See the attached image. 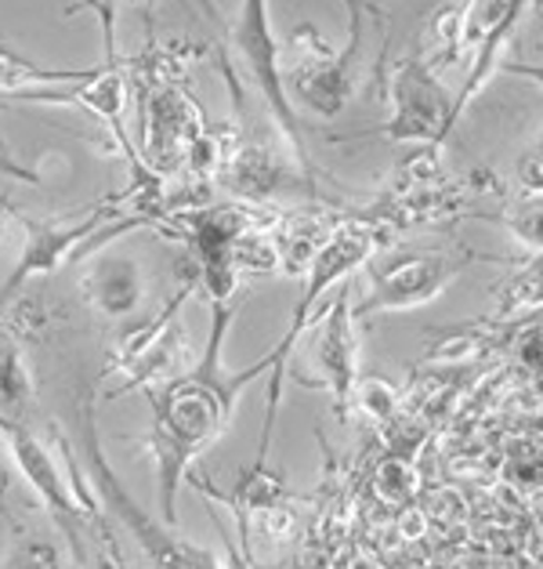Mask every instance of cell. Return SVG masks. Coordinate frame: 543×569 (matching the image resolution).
<instances>
[{
	"label": "cell",
	"mask_w": 543,
	"mask_h": 569,
	"mask_svg": "<svg viewBox=\"0 0 543 569\" xmlns=\"http://www.w3.org/2000/svg\"><path fill=\"white\" fill-rule=\"evenodd\" d=\"M214 330L211 345L197 367L189 373H171L167 381L145 388L152 402V425H149V453L157 465V482H160V508L163 522H178V490L185 479L189 465L200 453H207L221 439V432L232 421L235 399L243 396V388L269 373V363L258 359L254 367L240 373H229L221 363V341L229 335L232 323V305L214 301Z\"/></svg>",
	"instance_id": "1"
},
{
	"label": "cell",
	"mask_w": 543,
	"mask_h": 569,
	"mask_svg": "<svg viewBox=\"0 0 543 569\" xmlns=\"http://www.w3.org/2000/svg\"><path fill=\"white\" fill-rule=\"evenodd\" d=\"M348 8V40L333 48L312 26H298L286 48H280V80L290 106L309 109L312 117H341L355 94V62L362 54V16H378L370 0H344Z\"/></svg>",
	"instance_id": "2"
},
{
	"label": "cell",
	"mask_w": 543,
	"mask_h": 569,
	"mask_svg": "<svg viewBox=\"0 0 543 569\" xmlns=\"http://www.w3.org/2000/svg\"><path fill=\"white\" fill-rule=\"evenodd\" d=\"M381 243V226H373L366 218H348V221H338V226H330L326 240L319 243V251L309 258V266H304V290L294 305V316H290V327L286 335L280 338V345L264 356V363H269V373H272V388H269V418H264V428H261V450H258V461H264V453H269V439H272V428H275V410H280V399H283V373H286V359L294 352V341L309 330L319 312H323V295L330 287H338L348 272H355L362 261H370V254L378 251Z\"/></svg>",
	"instance_id": "3"
},
{
	"label": "cell",
	"mask_w": 543,
	"mask_h": 569,
	"mask_svg": "<svg viewBox=\"0 0 543 569\" xmlns=\"http://www.w3.org/2000/svg\"><path fill=\"white\" fill-rule=\"evenodd\" d=\"M80 436H83V457H88V468H91V482H94V493L105 508V516L128 526L131 537L138 540V548L149 555V562L157 566H171V569H207V566H218V559L207 548L200 545H189L171 533V526H160L152 516H145L142 508L131 501L128 486L117 479L113 465L102 450V439H99V428H94V407L91 399L83 396L80 399Z\"/></svg>",
	"instance_id": "4"
},
{
	"label": "cell",
	"mask_w": 543,
	"mask_h": 569,
	"mask_svg": "<svg viewBox=\"0 0 543 569\" xmlns=\"http://www.w3.org/2000/svg\"><path fill=\"white\" fill-rule=\"evenodd\" d=\"M0 439H4V447L11 453V465L19 468V476L30 482V490L37 493V501L44 505V511L51 516V522L59 526L69 551H73V562L77 566H88L91 559L83 551H88V533H94V545H105L99 526H94L88 516V508L77 501L73 486L62 476L59 461L51 457V450L40 442L26 421H11V418H0Z\"/></svg>",
	"instance_id": "5"
},
{
	"label": "cell",
	"mask_w": 543,
	"mask_h": 569,
	"mask_svg": "<svg viewBox=\"0 0 543 569\" xmlns=\"http://www.w3.org/2000/svg\"><path fill=\"white\" fill-rule=\"evenodd\" d=\"M388 102L392 120L381 128V138L395 146H442L453 131V99L435 77V62L424 51L406 54L388 77Z\"/></svg>",
	"instance_id": "6"
},
{
	"label": "cell",
	"mask_w": 543,
	"mask_h": 569,
	"mask_svg": "<svg viewBox=\"0 0 543 569\" xmlns=\"http://www.w3.org/2000/svg\"><path fill=\"white\" fill-rule=\"evenodd\" d=\"M229 48H232V62L235 69L247 77V84L261 94L264 109L275 117L280 131L286 138V146H294V157L301 163L304 149H301V123H298V109L290 106L283 80H280V44L272 37V19H269V0H243L240 16L232 22L229 33Z\"/></svg>",
	"instance_id": "7"
},
{
	"label": "cell",
	"mask_w": 543,
	"mask_h": 569,
	"mask_svg": "<svg viewBox=\"0 0 543 569\" xmlns=\"http://www.w3.org/2000/svg\"><path fill=\"white\" fill-rule=\"evenodd\" d=\"M471 258L475 254L467 251H410L384 258L381 266H373V283L366 298L352 309V319L421 309V305L435 301L464 272Z\"/></svg>",
	"instance_id": "8"
},
{
	"label": "cell",
	"mask_w": 543,
	"mask_h": 569,
	"mask_svg": "<svg viewBox=\"0 0 543 569\" xmlns=\"http://www.w3.org/2000/svg\"><path fill=\"white\" fill-rule=\"evenodd\" d=\"M142 117H145L142 163L157 174H178L189 163L192 149L211 134L200 106L174 84L149 88Z\"/></svg>",
	"instance_id": "9"
},
{
	"label": "cell",
	"mask_w": 543,
	"mask_h": 569,
	"mask_svg": "<svg viewBox=\"0 0 543 569\" xmlns=\"http://www.w3.org/2000/svg\"><path fill=\"white\" fill-rule=\"evenodd\" d=\"M16 218L26 229V243H22L16 272L8 276L4 287H0V309H4L26 283L37 280V276H51L66 258H80L83 247L91 251L94 232H102L109 226L113 207H94L91 214H83L80 221H73V226H66V221H33L26 214H16Z\"/></svg>",
	"instance_id": "10"
},
{
	"label": "cell",
	"mask_w": 543,
	"mask_h": 569,
	"mask_svg": "<svg viewBox=\"0 0 543 569\" xmlns=\"http://www.w3.org/2000/svg\"><path fill=\"white\" fill-rule=\"evenodd\" d=\"M189 287H181L178 295L163 305V312L142 323L131 338L120 341V356H117V370L123 373V388L120 392H134V388H152L167 381L178 367L181 349H185V323H181V309L189 301Z\"/></svg>",
	"instance_id": "11"
},
{
	"label": "cell",
	"mask_w": 543,
	"mask_h": 569,
	"mask_svg": "<svg viewBox=\"0 0 543 569\" xmlns=\"http://www.w3.org/2000/svg\"><path fill=\"white\" fill-rule=\"evenodd\" d=\"M529 8V0H471L461 19V44L471 48V66L467 84L453 99V123L464 117L467 102L482 91L485 80L493 77V69L500 62V51L507 48V40L514 33V26L522 22Z\"/></svg>",
	"instance_id": "12"
},
{
	"label": "cell",
	"mask_w": 543,
	"mask_h": 569,
	"mask_svg": "<svg viewBox=\"0 0 543 569\" xmlns=\"http://www.w3.org/2000/svg\"><path fill=\"white\" fill-rule=\"evenodd\" d=\"M319 319H323V327H319L315 341V367L323 373V388H330L333 396V410H338V418H344L359 385V338L348 290H338V298L319 312Z\"/></svg>",
	"instance_id": "13"
},
{
	"label": "cell",
	"mask_w": 543,
	"mask_h": 569,
	"mask_svg": "<svg viewBox=\"0 0 543 569\" xmlns=\"http://www.w3.org/2000/svg\"><path fill=\"white\" fill-rule=\"evenodd\" d=\"M80 298L102 319H128L145 298V272L131 254L94 251L80 276Z\"/></svg>",
	"instance_id": "14"
},
{
	"label": "cell",
	"mask_w": 543,
	"mask_h": 569,
	"mask_svg": "<svg viewBox=\"0 0 543 569\" xmlns=\"http://www.w3.org/2000/svg\"><path fill=\"white\" fill-rule=\"evenodd\" d=\"M221 182L247 203H264L283 197L286 189H298V174H290L283 157L272 146L235 138L225 160H221Z\"/></svg>",
	"instance_id": "15"
},
{
	"label": "cell",
	"mask_w": 543,
	"mask_h": 569,
	"mask_svg": "<svg viewBox=\"0 0 543 569\" xmlns=\"http://www.w3.org/2000/svg\"><path fill=\"white\" fill-rule=\"evenodd\" d=\"M99 73L94 69H51L40 66L26 54L11 51L8 44H0V94H16V91H33V88H62V84H80Z\"/></svg>",
	"instance_id": "16"
},
{
	"label": "cell",
	"mask_w": 543,
	"mask_h": 569,
	"mask_svg": "<svg viewBox=\"0 0 543 569\" xmlns=\"http://www.w3.org/2000/svg\"><path fill=\"white\" fill-rule=\"evenodd\" d=\"M33 407H37L33 373L26 367V356L16 345V338H8L0 330V418L26 421Z\"/></svg>",
	"instance_id": "17"
},
{
	"label": "cell",
	"mask_w": 543,
	"mask_h": 569,
	"mask_svg": "<svg viewBox=\"0 0 543 569\" xmlns=\"http://www.w3.org/2000/svg\"><path fill=\"white\" fill-rule=\"evenodd\" d=\"M355 399H359L362 410L373 413V418H381V421L395 413V388L384 385V381H359Z\"/></svg>",
	"instance_id": "18"
},
{
	"label": "cell",
	"mask_w": 543,
	"mask_h": 569,
	"mask_svg": "<svg viewBox=\"0 0 543 569\" xmlns=\"http://www.w3.org/2000/svg\"><path fill=\"white\" fill-rule=\"evenodd\" d=\"M8 497H11V465H8V457L0 453V511L8 508Z\"/></svg>",
	"instance_id": "19"
},
{
	"label": "cell",
	"mask_w": 543,
	"mask_h": 569,
	"mask_svg": "<svg viewBox=\"0 0 543 569\" xmlns=\"http://www.w3.org/2000/svg\"><path fill=\"white\" fill-rule=\"evenodd\" d=\"M123 4H131V8H138V11H149L157 0H123Z\"/></svg>",
	"instance_id": "20"
},
{
	"label": "cell",
	"mask_w": 543,
	"mask_h": 569,
	"mask_svg": "<svg viewBox=\"0 0 543 569\" xmlns=\"http://www.w3.org/2000/svg\"><path fill=\"white\" fill-rule=\"evenodd\" d=\"M341 4H344V0H341Z\"/></svg>",
	"instance_id": "21"
}]
</instances>
